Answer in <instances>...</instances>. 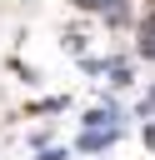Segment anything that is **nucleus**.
I'll use <instances>...</instances> for the list:
<instances>
[{
    "instance_id": "nucleus-1",
    "label": "nucleus",
    "mask_w": 155,
    "mask_h": 160,
    "mask_svg": "<svg viewBox=\"0 0 155 160\" xmlns=\"http://www.w3.org/2000/svg\"><path fill=\"white\" fill-rule=\"evenodd\" d=\"M75 5H85V10H100L105 20H125V5H120V0H75Z\"/></svg>"
},
{
    "instance_id": "nucleus-2",
    "label": "nucleus",
    "mask_w": 155,
    "mask_h": 160,
    "mask_svg": "<svg viewBox=\"0 0 155 160\" xmlns=\"http://www.w3.org/2000/svg\"><path fill=\"white\" fill-rule=\"evenodd\" d=\"M140 35H145V40H140V50H145V55H155V20H150V25L140 30Z\"/></svg>"
}]
</instances>
